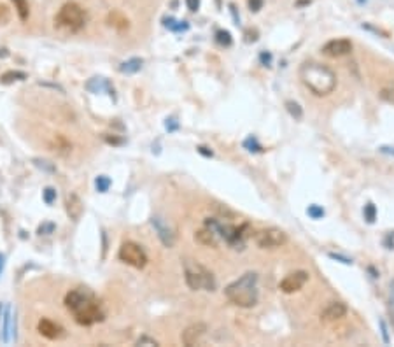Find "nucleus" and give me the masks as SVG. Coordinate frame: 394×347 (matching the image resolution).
<instances>
[{
  "instance_id": "nucleus-1",
  "label": "nucleus",
  "mask_w": 394,
  "mask_h": 347,
  "mask_svg": "<svg viewBox=\"0 0 394 347\" xmlns=\"http://www.w3.org/2000/svg\"><path fill=\"white\" fill-rule=\"evenodd\" d=\"M65 307L72 312L74 319L81 326H91L95 323H102L105 319V312L102 309L100 300L86 288H77L67 293Z\"/></svg>"
},
{
  "instance_id": "nucleus-2",
  "label": "nucleus",
  "mask_w": 394,
  "mask_h": 347,
  "mask_svg": "<svg viewBox=\"0 0 394 347\" xmlns=\"http://www.w3.org/2000/svg\"><path fill=\"white\" fill-rule=\"evenodd\" d=\"M300 79L315 97H326L336 88V76L329 67L315 62H305L300 69Z\"/></svg>"
},
{
  "instance_id": "nucleus-3",
  "label": "nucleus",
  "mask_w": 394,
  "mask_h": 347,
  "mask_svg": "<svg viewBox=\"0 0 394 347\" xmlns=\"http://www.w3.org/2000/svg\"><path fill=\"white\" fill-rule=\"evenodd\" d=\"M258 277L256 272H247L242 277L233 281L232 284L226 286L225 295L233 305L242 307V309H251L258 303L260 298V289H258Z\"/></svg>"
},
{
  "instance_id": "nucleus-4",
  "label": "nucleus",
  "mask_w": 394,
  "mask_h": 347,
  "mask_svg": "<svg viewBox=\"0 0 394 347\" xmlns=\"http://www.w3.org/2000/svg\"><path fill=\"white\" fill-rule=\"evenodd\" d=\"M184 267V279H186V284L189 289L193 291H214L218 282H216V277L209 268H205L202 263L194 260H186L182 261Z\"/></svg>"
},
{
  "instance_id": "nucleus-5",
  "label": "nucleus",
  "mask_w": 394,
  "mask_h": 347,
  "mask_svg": "<svg viewBox=\"0 0 394 347\" xmlns=\"http://www.w3.org/2000/svg\"><path fill=\"white\" fill-rule=\"evenodd\" d=\"M55 23L67 32H79L86 25V13L77 2H67L60 7Z\"/></svg>"
},
{
  "instance_id": "nucleus-6",
  "label": "nucleus",
  "mask_w": 394,
  "mask_h": 347,
  "mask_svg": "<svg viewBox=\"0 0 394 347\" xmlns=\"http://www.w3.org/2000/svg\"><path fill=\"white\" fill-rule=\"evenodd\" d=\"M119 260L123 261V263L130 265V267L133 268H144L145 265H147V254H145V251L142 249L140 246H138L137 242H123L121 247H119V253H118Z\"/></svg>"
},
{
  "instance_id": "nucleus-7",
  "label": "nucleus",
  "mask_w": 394,
  "mask_h": 347,
  "mask_svg": "<svg viewBox=\"0 0 394 347\" xmlns=\"http://www.w3.org/2000/svg\"><path fill=\"white\" fill-rule=\"evenodd\" d=\"M287 233L280 228H263L254 233V242L261 249H275L287 244Z\"/></svg>"
},
{
  "instance_id": "nucleus-8",
  "label": "nucleus",
  "mask_w": 394,
  "mask_h": 347,
  "mask_svg": "<svg viewBox=\"0 0 394 347\" xmlns=\"http://www.w3.org/2000/svg\"><path fill=\"white\" fill-rule=\"evenodd\" d=\"M307 282H308V272L296 270V272L287 274L286 277L280 281L279 288H280V291H284V293H294V291H298V289L303 288Z\"/></svg>"
},
{
  "instance_id": "nucleus-9",
  "label": "nucleus",
  "mask_w": 394,
  "mask_h": 347,
  "mask_svg": "<svg viewBox=\"0 0 394 347\" xmlns=\"http://www.w3.org/2000/svg\"><path fill=\"white\" fill-rule=\"evenodd\" d=\"M151 225L154 228V232L158 233L159 240L165 247H173L175 244V233H173L172 226L161 218V216H152L151 218Z\"/></svg>"
},
{
  "instance_id": "nucleus-10",
  "label": "nucleus",
  "mask_w": 394,
  "mask_h": 347,
  "mask_svg": "<svg viewBox=\"0 0 394 347\" xmlns=\"http://www.w3.org/2000/svg\"><path fill=\"white\" fill-rule=\"evenodd\" d=\"M322 55L328 58H342V56L349 55L352 51V42L347 39H333V41L326 42L322 46Z\"/></svg>"
},
{
  "instance_id": "nucleus-11",
  "label": "nucleus",
  "mask_w": 394,
  "mask_h": 347,
  "mask_svg": "<svg viewBox=\"0 0 394 347\" xmlns=\"http://www.w3.org/2000/svg\"><path fill=\"white\" fill-rule=\"evenodd\" d=\"M205 333H207V324L194 323V324H189V326H187L186 330L182 331V335H180V340H182V344L187 345V347L196 345V344H200V340L204 338Z\"/></svg>"
},
{
  "instance_id": "nucleus-12",
  "label": "nucleus",
  "mask_w": 394,
  "mask_h": 347,
  "mask_svg": "<svg viewBox=\"0 0 394 347\" xmlns=\"http://www.w3.org/2000/svg\"><path fill=\"white\" fill-rule=\"evenodd\" d=\"M37 330L42 337L49 338V340H60V338L65 337V330H63L62 324L55 323V321H51V319H46V317L39 321Z\"/></svg>"
},
{
  "instance_id": "nucleus-13",
  "label": "nucleus",
  "mask_w": 394,
  "mask_h": 347,
  "mask_svg": "<svg viewBox=\"0 0 394 347\" xmlns=\"http://www.w3.org/2000/svg\"><path fill=\"white\" fill-rule=\"evenodd\" d=\"M347 314V305L343 302H331L329 305H326V309L321 312V321L322 323H335V321L345 317Z\"/></svg>"
},
{
  "instance_id": "nucleus-14",
  "label": "nucleus",
  "mask_w": 394,
  "mask_h": 347,
  "mask_svg": "<svg viewBox=\"0 0 394 347\" xmlns=\"http://www.w3.org/2000/svg\"><path fill=\"white\" fill-rule=\"evenodd\" d=\"M65 211H67V214H69L70 219H74V221H79L81 216H83V212H84V204H83V200L79 198V195H76V193L67 195V198H65Z\"/></svg>"
},
{
  "instance_id": "nucleus-15",
  "label": "nucleus",
  "mask_w": 394,
  "mask_h": 347,
  "mask_svg": "<svg viewBox=\"0 0 394 347\" xmlns=\"http://www.w3.org/2000/svg\"><path fill=\"white\" fill-rule=\"evenodd\" d=\"M194 240L205 247H218L219 244H221V239L205 225H204V228H200L196 233H194Z\"/></svg>"
},
{
  "instance_id": "nucleus-16",
  "label": "nucleus",
  "mask_w": 394,
  "mask_h": 347,
  "mask_svg": "<svg viewBox=\"0 0 394 347\" xmlns=\"http://www.w3.org/2000/svg\"><path fill=\"white\" fill-rule=\"evenodd\" d=\"M86 90L91 93H102V91H109V95H114V88L111 86L105 77H91L86 83Z\"/></svg>"
},
{
  "instance_id": "nucleus-17",
  "label": "nucleus",
  "mask_w": 394,
  "mask_h": 347,
  "mask_svg": "<svg viewBox=\"0 0 394 347\" xmlns=\"http://www.w3.org/2000/svg\"><path fill=\"white\" fill-rule=\"evenodd\" d=\"M142 65H144V60L142 58H130L119 65V72L126 74V76H131V74H137L138 70L142 69Z\"/></svg>"
},
{
  "instance_id": "nucleus-18",
  "label": "nucleus",
  "mask_w": 394,
  "mask_h": 347,
  "mask_svg": "<svg viewBox=\"0 0 394 347\" xmlns=\"http://www.w3.org/2000/svg\"><path fill=\"white\" fill-rule=\"evenodd\" d=\"M107 23L111 25V27L118 28V30H126V28L130 27V21L126 20V16H123L121 13H118V11H114V13H109L107 16Z\"/></svg>"
},
{
  "instance_id": "nucleus-19",
  "label": "nucleus",
  "mask_w": 394,
  "mask_h": 347,
  "mask_svg": "<svg viewBox=\"0 0 394 347\" xmlns=\"http://www.w3.org/2000/svg\"><path fill=\"white\" fill-rule=\"evenodd\" d=\"M14 9H16L18 16H20L21 21H27L28 16H30V6H28L27 0H13Z\"/></svg>"
},
{
  "instance_id": "nucleus-20",
  "label": "nucleus",
  "mask_w": 394,
  "mask_h": 347,
  "mask_svg": "<svg viewBox=\"0 0 394 347\" xmlns=\"http://www.w3.org/2000/svg\"><path fill=\"white\" fill-rule=\"evenodd\" d=\"M23 79H27V74L20 72V70H9V72H6L2 77H0V81H2L4 84L14 83V81H23Z\"/></svg>"
},
{
  "instance_id": "nucleus-21",
  "label": "nucleus",
  "mask_w": 394,
  "mask_h": 347,
  "mask_svg": "<svg viewBox=\"0 0 394 347\" xmlns=\"http://www.w3.org/2000/svg\"><path fill=\"white\" fill-rule=\"evenodd\" d=\"M286 109H287V112H289V114L293 116L294 119H301V118H303V109L300 107V104H298V102L287 100V102H286Z\"/></svg>"
},
{
  "instance_id": "nucleus-22",
  "label": "nucleus",
  "mask_w": 394,
  "mask_h": 347,
  "mask_svg": "<svg viewBox=\"0 0 394 347\" xmlns=\"http://www.w3.org/2000/svg\"><path fill=\"white\" fill-rule=\"evenodd\" d=\"M111 184H112V181L109 179L107 176H98L97 179H95V186H97V190L100 191V193H105V191H109Z\"/></svg>"
},
{
  "instance_id": "nucleus-23",
  "label": "nucleus",
  "mask_w": 394,
  "mask_h": 347,
  "mask_svg": "<svg viewBox=\"0 0 394 347\" xmlns=\"http://www.w3.org/2000/svg\"><path fill=\"white\" fill-rule=\"evenodd\" d=\"M307 214L310 216L312 219H321V218H324V209L317 204H312V205H308Z\"/></svg>"
},
{
  "instance_id": "nucleus-24",
  "label": "nucleus",
  "mask_w": 394,
  "mask_h": 347,
  "mask_svg": "<svg viewBox=\"0 0 394 347\" xmlns=\"http://www.w3.org/2000/svg\"><path fill=\"white\" fill-rule=\"evenodd\" d=\"M363 214H364V219H366L368 223H373L375 218H377V209H375L373 204H366L364 205Z\"/></svg>"
},
{
  "instance_id": "nucleus-25",
  "label": "nucleus",
  "mask_w": 394,
  "mask_h": 347,
  "mask_svg": "<svg viewBox=\"0 0 394 347\" xmlns=\"http://www.w3.org/2000/svg\"><path fill=\"white\" fill-rule=\"evenodd\" d=\"M42 200H44V204H48V205L55 204V200H56V190L55 188H46V190L42 191Z\"/></svg>"
},
{
  "instance_id": "nucleus-26",
  "label": "nucleus",
  "mask_w": 394,
  "mask_h": 347,
  "mask_svg": "<svg viewBox=\"0 0 394 347\" xmlns=\"http://www.w3.org/2000/svg\"><path fill=\"white\" fill-rule=\"evenodd\" d=\"M216 39H218V42L221 46H232V35H230V32L219 30L218 34H216Z\"/></svg>"
},
{
  "instance_id": "nucleus-27",
  "label": "nucleus",
  "mask_w": 394,
  "mask_h": 347,
  "mask_svg": "<svg viewBox=\"0 0 394 347\" xmlns=\"http://www.w3.org/2000/svg\"><path fill=\"white\" fill-rule=\"evenodd\" d=\"M9 324H11V309L7 307L4 314V342H9Z\"/></svg>"
},
{
  "instance_id": "nucleus-28",
  "label": "nucleus",
  "mask_w": 394,
  "mask_h": 347,
  "mask_svg": "<svg viewBox=\"0 0 394 347\" xmlns=\"http://www.w3.org/2000/svg\"><path fill=\"white\" fill-rule=\"evenodd\" d=\"M244 146H246L249 151H263V147L260 146V144H258V140L254 139V137H249V139H247L246 142H244Z\"/></svg>"
},
{
  "instance_id": "nucleus-29",
  "label": "nucleus",
  "mask_w": 394,
  "mask_h": 347,
  "mask_svg": "<svg viewBox=\"0 0 394 347\" xmlns=\"http://www.w3.org/2000/svg\"><path fill=\"white\" fill-rule=\"evenodd\" d=\"M137 345H158V340H154V338L144 335V337H140L137 340Z\"/></svg>"
},
{
  "instance_id": "nucleus-30",
  "label": "nucleus",
  "mask_w": 394,
  "mask_h": 347,
  "mask_svg": "<svg viewBox=\"0 0 394 347\" xmlns=\"http://www.w3.org/2000/svg\"><path fill=\"white\" fill-rule=\"evenodd\" d=\"M35 161V165H37L39 168H44V170H49V172H55L56 168L53 167L49 161H46V160H34Z\"/></svg>"
},
{
  "instance_id": "nucleus-31",
  "label": "nucleus",
  "mask_w": 394,
  "mask_h": 347,
  "mask_svg": "<svg viewBox=\"0 0 394 347\" xmlns=\"http://www.w3.org/2000/svg\"><path fill=\"white\" fill-rule=\"evenodd\" d=\"M7 20H9V11H7V7L4 4H0V25L6 23Z\"/></svg>"
},
{
  "instance_id": "nucleus-32",
  "label": "nucleus",
  "mask_w": 394,
  "mask_h": 347,
  "mask_svg": "<svg viewBox=\"0 0 394 347\" xmlns=\"http://www.w3.org/2000/svg\"><path fill=\"white\" fill-rule=\"evenodd\" d=\"M105 142L107 144H112V146H121L125 140L123 139H118V137H114V135H105Z\"/></svg>"
},
{
  "instance_id": "nucleus-33",
  "label": "nucleus",
  "mask_w": 394,
  "mask_h": 347,
  "mask_svg": "<svg viewBox=\"0 0 394 347\" xmlns=\"http://www.w3.org/2000/svg\"><path fill=\"white\" fill-rule=\"evenodd\" d=\"M165 126H166V130H168V132H175V130L179 128V123H177L173 118H170V119H166Z\"/></svg>"
},
{
  "instance_id": "nucleus-34",
  "label": "nucleus",
  "mask_w": 394,
  "mask_h": 347,
  "mask_svg": "<svg viewBox=\"0 0 394 347\" xmlns=\"http://www.w3.org/2000/svg\"><path fill=\"white\" fill-rule=\"evenodd\" d=\"M261 7H263V0H249V9L253 13H258Z\"/></svg>"
},
{
  "instance_id": "nucleus-35",
  "label": "nucleus",
  "mask_w": 394,
  "mask_h": 347,
  "mask_svg": "<svg viewBox=\"0 0 394 347\" xmlns=\"http://www.w3.org/2000/svg\"><path fill=\"white\" fill-rule=\"evenodd\" d=\"M186 6L191 13H196L198 7H200V0H186Z\"/></svg>"
},
{
  "instance_id": "nucleus-36",
  "label": "nucleus",
  "mask_w": 394,
  "mask_h": 347,
  "mask_svg": "<svg viewBox=\"0 0 394 347\" xmlns=\"http://www.w3.org/2000/svg\"><path fill=\"white\" fill-rule=\"evenodd\" d=\"M329 258H333V260H340L342 263H345V265H350L352 263V260H349V258H343V256H340V254H329Z\"/></svg>"
},
{
  "instance_id": "nucleus-37",
  "label": "nucleus",
  "mask_w": 394,
  "mask_h": 347,
  "mask_svg": "<svg viewBox=\"0 0 394 347\" xmlns=\"http://www.w3.org/2000/svg\"><path fill=\"white\" fill-rule=\"evenodd\" d=\"M380 328H382V335H384V342L389 344V333H387V326H385L384 321H380Z\"/></svg>"
},
{
  "instance_id": "nucleus-38",
  "label": "nucleus",
  "mask_w": 394,
  "mask_h": 347,
  "mask_svg": "<svg viewBox=\"0 0 394 347\" xmlns=\"http://www.w3.org/2000/svg\"><path fill=\"white\" fill-rule=\"evenodd\" d=\"M260 58H261V62L265 63V65H268V63L272 62V55H270V53H265V51L261 53V56H260Z\"/></svg>"
},
{
  "instance_id": "nucleus-39",
  "label": "nucleus",
  "mask_w": 394,
  "mask_h": 347,
  "mask_svg": "<svg viewBox=\"0 0 394 347\" xmlns=\"http://www.w3.org/2000/svg\"><path fill=\"white\" fill-rule=\"evenodd\" d=\"M48 230H49V232H53V230H55V225H44V226H41V228H39V233L42 235V233L48 232Z\"/></svg>"
},
{
  "instance_id": "nucleus-40",
  "label": "nucleus",
  "mask_w": 394,
  "mask_h": 347,
  "mask_svg": "<svg viewBox=\"0 0 394 347\" xmlns=\"http://www.w3.org/2000/svg\"><path fill=\"white\" fill-rule=\"evenodd\" d=\"M198 151H200L202 154H205V156H212V151H207V147H204V146L198 147Z\"/></svg>"
},
{
  "instance_id": "nucleus-41",
  "label": "nucleus",
  "mask_w": 394,
  "mask_h": 347,
  "mask_svg": "<svg viewBox=\"0 0 394 347\" xmlns=\"http://www.w3.org/2000/svg\"><path fill=\"white\" fill-rule=\"evenodd\" d=\"M4 267H6V256L0 254V275H2V272H4Z\"/></svg>"
},
{
  "instance_id": "nucleus-42",
  "label": "nucleus",
  "mask_w": 394,
  "mask_h": 347,
  "mask_svg": "<svg viewBox=\"0 0 394 347\" xmlns=\"http://www.w3.org/2000/svg\"><path fill=\"white\" fill-rule=\"evenodd\" d=\"M6 51H7V49H4V48L0 49V56H7V55H9V53H6Z\"/></svg>"
},
{
  "instance_id": "nucleus-43",
  "label": "nucleus",
  "mask_w": 394,
  "mask_h": 347,
  "mask_svg": "<svg viewBox=\"0 0 394 347\" xmlns=\"http://www.w3.org/2000/svg\"><path fill=\"white\" fill-rule=\"evenodd\" d=\"M0 314H2V305H0Z\"/></svg>"
}]
</instances>
